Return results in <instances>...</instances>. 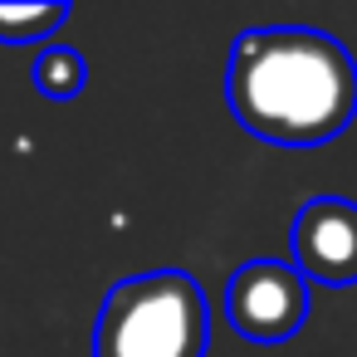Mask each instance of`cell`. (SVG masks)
I'll use <instances>...</instances> for the list:
<instances>
[{
    "mask_svg": "<svg viewBox=\"0 0 357 357\" xmlns=\"http://www.w3.org/2000/svg\"><path fill=\"white\" fill-rule=\"evenodd\" d=\"M294 269L308 284H357V206L342 196H313L294 220Z\"/></svg>",
    "mask_w": 357,
    "mask_h": 357,
    "instance_id": "cell-4",
    "label": "cell"
},
{
    "mask_svg": "<svg viewBox=\"0 0 357 357\" xmlns=\"http://www.w3.org/2000/svg\"><path fill=\"white\" fill-rule=\"evenodd\" d=\"M211 313L186 269H152L123 279L98 313L93 357H206Z\"/></svg>",
    "mask_w": 357,
    "mask_h": 357,
    "instance_id": "cell-2",
    "label": "cell"
},
{
    "mask_svg": "<svg viewBox=\"0 0 357 357\" xmlns=\"http://www.w3.org/2000/svg\"><path fill=\"white\" fill-rule=\"evenodd\" d=\"M225 313H230L235 333H245L255 342H284L308 318V284L284 259L240 264L225 289Z\"/></svg>",
    "mask_w": 357,
    "mask_h": 357,
    "instance_id": "cell-3",
    "label": "cell"
},
{
    "mask_svg": "<svg viewBox=\"0 0 357 357\" xmlns=\"http://www.w3.org/2000/svg\"><path fill=\"white\" fill-rule=\"evenodd\" d=\"M225 98L245 132L279 147H318L357 113V64L323 30H245L230 50Z\"/></svg>",
    "mask_w": 357,
    "mask_h": 357,
    "instance_id": "cell-1",
    "label": "cell"
},
{
    "mask_svg": "<svg viewBox=\"0 0 357 357\" xmlns=\"http://www.w3.org/2000/svg\"><path fill=\"white\" fill-rule=\"evenodd\" d=\"M30 79H35V89H40L45 98H74V93L84 89V79H89V64H84V54L69 50V45H45Z\"/></svg>",
    "mask_w": 357,
    "mask_h": 357,
    "instance_id": "cell-5",
    "label": "cell"
},
{
    "mask_svg": "<svg viewBox=\"0 0 357 357\" xmlns=\"http://www.w3.org/2000/svg\"><path fill=\"white\" fill-rule=\"evenodd\" d=\"M69 20L64 6H0V45H35L50 40Z\"/></svg>",
    "mask_w": 357,
    "mask_h": 357,
    "instance_id": "cell-6",
    "label": "cell"
}]
</instances>
